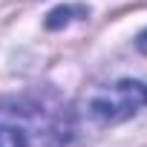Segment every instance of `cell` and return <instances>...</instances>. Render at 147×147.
<instances>
[{
    "label": "cell",
    "mask_w": 147,
    "mask_h": 147,
    "mask_svg": "<svg viewBox=\"0 0 147 147\" xmlns=\"http://www.w3.org/2000/svg\"><path fill=\"white\" fill-rule=\"evenodd\" d=\"M147 107V87L141 81H118L90 98V115L101 124H118Z\"/></svg>",
    "instance_id": "cell-1"
},
{
    "label": "cell",
    "mask_w": 147,
    "mask_h": 147,
    "mask_svg": "<svg viewBox=\"0 0 147 147\" xmlns=\"http://www.w3.org/2000/svg\"><path fill=\"white\" fill-rule=\"evenodd\" d=\"M0 147H29V138L20 127L0 124Z\"/></svg>",
    "instance_id": "cell-2"
}]
</instances>
